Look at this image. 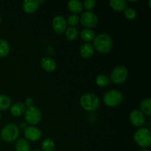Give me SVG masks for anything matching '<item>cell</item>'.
I'll use <instances>...</instances> for the list:
<instances>
[{
	"instance_id": "obj_8",
	"label": "cell",
	"mask_w": 151,
	"mask_h": 151,
	"mask_svg": "<svg viewBox=\"0 0 151 151\" xmlns=\"http://www.w3.org/2000/svg\"><path fill=\"white\" fill-rule=\"evenodd\" d=\"M97 22L98 19L97 16L92 12H85L81 16V23L88 29L95 27Z\"/></svg>"
},
{
	"instance_id": "obj_7",
	"label": "cell",
	"mask_w": 151,
	"mask_h": 151,
	"mask_svg": "<svg viewBox=\"0 0 151 151\" xmlns=\"http://www.w3.org/2000/svg\"><path fill=\"white\" fill-rule=\"evenodd\" d=\"M128 74V69L125 66H116L111 73V80L115 84H122L126 81Z\"/></svg>"
},
{
	"instance_id": "obj_4",
	"label": "cell",
	"mask_w": 151,
	"mask_h": 151,
	"mask_svg": "<svg viewBox=\"0 0 151 151\" xmlns=\"http://www.w3.org/2000/svg\"><path fill=\"white\" fill-rule=\"evenodd\" d=\"M19 136V129L14 123L6 125L1 131V137L6 142H12L17 139Z\"/></svg>"
},
{
	"instance_id": "obj_5",
	"label": "cell",
	"mask_w": 151,
	"mask_h": 151,
	"mask_svg": "<svg viewBox=\"0 0 151 151\" xmlns=\"http://www.w3.org/2000/svg\"><path fill=\"white\" fill-rule=\"evenodd\" d=\"M123 100L122 93L118 90H110L105 94L103 97V101L110 107H116L122 103Z\"/></svg>"
},
{
	"instance_id": "obj_21",
	"label": "cell",
	"mask_w": 151,
	"mask_h": 151,
	"mask_svg": "<svg viewBox=\"0 0 151 151\" xmlns=\"http://www.w3.org/2000/svg\"><path fill=\"white\" fill-rule=\"evenodd\" d=\"M10 46L8 42L4 39H0V58H4L8 55Z\"/></svg>"
},
{
	"instance_id": "obj_13",
	"label": "cell",
	"mask_w": 151,
	"mask_h": 151,
	"mask_svg": "<svg viewBox=\"0 0 151 151\" xmlns=\"http://www.w3.org/2000/svg\"><path fill=\"white\" fill-rule=\"evenodd\" d=\"M24 11L28 14L33 13L38 10L39 3L38 1H33V0H26L23 3Z\"/></svg>"
},
{
	"instance_id": "obj_10",
	"label": "cell",
	"mask_w": 151,
	"mask_h": 151,
	"mask_svg": "<svg viewBox=\"0 0 151 151\" xmlns=\"http://www.w3.org/2000/svg\"><path fill=\"white\" fill-rule=\"evenodd\" d=\"M24 137L27 140L32 142H36L41 138V131L39 128L35 126L27 127L24 130Z\"/></svg>"
},
{
	"instance_id": "obj_30",
	"label": "cell",
	"mask_w": 151,
	"mask_h": 151,
	"mask_svg": "<svg viewBox=\"0 0 151 151\" xmlns=\"http://www.w3.org/2000/svg\"><path fill=\"white\" fill-rule=\"evenodd\" d=\"M27 125L26 122H20V128H22V129L25 130L27 128Z\"/></svg>"
},
{
	"instance_id": "obj_3",
	"label": "cell",
	"mask_w": 151,
	"mask_h": 151,
	"mask_svg": "<svg viewBox=\"0 0 151 151\" xmlns=\"http://www.w3.org/2000/svg\"><path fill=\"white\" fill-rule=\"evenodd\" d=\"M136 143L142 147H148L151 145V133L147 128H141L137 130L134 136Z\"/></svg>"
},
{
	"instance_id": "obj_11",
	"label": "cell",
	"mask_w": 151,
	"mask_h": 151,
	"mask_svg": "<svg viewBox=\"0 0 151 151\" xmlns=\"http://www.w3.org/2000/svg\"><path fill=\"white\" fill-rule=\"evenodd\" d=\"M66 20L62 16H57L53 19L52 20V27L54 29L55 32L58 34H61L65 32L66 29Z\"/></svg>"
},
{
	"instance_id": "obj_25",
	"label": "cell",
	"mask_w": 151,
	"mask_h": 151,
	"mask_svg": "<svg viewBox=\"0 0 151 151\" xmlns=\"http://www.w3.org/2000/svg\"><path fill=\"white\" fill-rule=\"evenodd\" d=\"M41 147L44 151H53L55 149V142L51 139H45L42 142Z\"/></svg>"
},
{
	"instance_id": "obj_31",
	"label": "cell",
	"mask_w": 151,
	"mask_h": 151,
	"mask_svg": "<svg viewBox=\"0 0 151 151\" xmlns=\"http://www.w3.org/2000/svg\"><path fill=\"white\" fill-rule=\"evenodd\" d=\"M150 4H151V0H150V1H149V3H148V5H149V7H150Z\"/></svg>"
},
{
	"instance_id": "obj_27",
	"label": "cell",
	"mask_w": 151,
	"mask_h": 151,
	"mask_svg": "<svg viewBox=\"0 0 151 151\" xmlns=\"http://www.w3.org/2000/svg\"><path fill=\"white\" fill-rule=\"evenodd\" d=\"M80 18L79 16L77 14H72L71 16H69V17L68 18V23L70 26H72V27H75V26H76L78 23H79Z\"/></svg>"
},
{
	"instance_id": "obj_6",
	"label": "cell",
	"mask_w": 151,
	"mask_h": 151,
	"mask_svg": "<svg viewBox=\"0 0 151 151\" xmlns=\"http://www.w3.org/2000/svg\"><path fill=\"white\" fill-rule=\"evenodd\" d=\"M25 120L27 121L28 124L31 125H36L41 122L42 114L41 112L38 108L35 106L27 108L24 112Z\"/></svg>"
},
{
	"instance_id": "obj_28",
	"label": "cell",
	"mask_w": 151,
	"mask_h": 151,
	"mask_svg": "<svg viewBox=\"0 0 151 151\" xmlns=\"http://www.w3.org/2000/svg\"><path fill=\"white\" fill-rule=\"evenodd\" d=\"M96 4V1L94 0H86L84 1V7L86 10H92Z\"/></svg>"
},
{
	"instance_id": "obj_17",
	"label": "cell",
	"mask_w": 151,
	"mask_h": 151,
	"mask_svg": "<svg viewBox=\"0 0 151 151\" xmlns=\"http://www.w3.org/2000/svg\"><path fill=\"white\" fill-rule=\"evenodd\" d=\"M112 9L118 12H122L126 8L127 2L125 0H111L109 1Z\"/></svg>"
},
{
	"instance_id": "obj_24",
	"label": "cell",
	"mask_w": 151,
	"mask_h": 151,
	"mask_svg": "<svg viewBox=\"0 0 151 151\" xmlns=\"http://www.w3.org/2000/svg\"><path fill=\"white\" fill-rule=\"evenodd\" d=\"M96 83L101 87H106L110 84V79L105 75H100L96 78Z\"/></svg>"
},
{
	"instance_id": "obj_16",
	"label": "cell",
	"mask_w": 151,
	"mask_h": 151,
	"mask_svg": "<svg viewBox=\"0 0 151 151\" xmlns=\"http://www.w3.org/2000/svg\"><path fill=\"white\" fill-rule=\"evenodd\" d=\"M25 105L22 103H16L11 106L10 112L14 116H19L25 112Z\"/></svg>"
},
{
	"instance_id": "obj_12",
	"label": "cell",
	"mask_w": 151,
	"mask_h": 151,
	"mask_svg": "<svg viewBox=\"0 0 151 151\" xmlns=\"http://www.w3.org/2000/svg\"><path fill=\"white\" fill-rule=\"evenodd\" d=\"M41 66L43 69L48 72H54L57 67V64L55 60H53L51 58L44 57L41 59Z\"/></svg>"
},
{
	"instance_id": "obj_20",
	"label": "cell",
	"mask_w": 151,
	"mask_h": 151,
	"mask_svg": "<svg viewBox=\"0 0 151 151\" xmlns=\"http://www.w3.org/2000/svg\"><path fill=\"white\" fill-rule=\"evenodd\" d=\"M81 37L83 41L89 42V41L94 40V38H95V34H94V32L92 29L86 28V29H83L81 31Z\"/></svg>"
},
{
	"instance_id": "obj_23",
	"label": "cell",
	"mask_w": 151,
	"mask_h": 151,
	"mask_svg": "<svg viewBox=\"0 0 151 151\" xmlns=\"http://www.w3.org/2000/svg\"><path fill=\"white\" fill-rule=\"evenodd\" d=\"M79 35V32L75 27H69L66 29V37L67 40L72 41L76 39Z\"/></svg>"
},
{
	"instance_id": "obj_2",
	"label": "cell",
	"mask_w": 151,
	"mask_h": 151,
	"mask_svg": "<svg viewBox=\"0 0 151 151\" xmlns=\"http://www.w3.org/2000/svg\"><path fill=\"white\" fill-rule=\"evenodd\" d=\"M80 103L84 110L88 111H93L97 110L100 107V101L96 94L88 93V94H83L81 97Z\"/></svg>"
},
{
	"instance_id": "obj_15",
	"label": "cell",
	"mask_w": 151,
	"mask_h": 151,
	"mask_svg": "<svg viewBox=\"0 0 151 151\" xmlns=\"http://www.w3.org/2000/svg\"><path fill=\"white\" fill-rule=\"evenodd\" d=\"M67 7L69 10H70L73 14H77V13H81L83 10V6L82 3L78 0H71L68 2Z\"/></svg>"
},
{
	"instance_id": "obj_22",
	"label": "cell",
	"mask_w": 151,
	"mask_h": 151,
	"mask_svg": "<svg viewBox=\"0 0 151 151\" xmlns=\"http://www.w3.org/2000/svg\"><path fill=\"white\" fill-rule=\"evenodd\" d=\"M11 106V100L7 95H0V111H4L9 109Z\"/></svg>"
},
{
	"instance_id": "obj_18",
	"label": "cell",
	"mask_w": 151,
	"mask_h": 151,
	"mask_svg": "<svg viewBox=\"0 0 151 151\" xmlns=\"http://www.w3.org/2000/svg\"><path fill=\"white\" fill-rule=\"evenodd\" d=\"M15 147L16 151H29L30 150L29 142L24 138H21L16 141Z\"/></svg>"
},
{
	"instance_id": "obj_26",
	"label": "cell",
	"mask_w": 151,
	"mask_h": 151,
	"mask_svg": "<svg viewBox=\"0 0 151 151\" xmlns=\"http://www.w3.org/2000/svg\"><path fill=\"white\" fill-rule=\"evenodd\" d=\"M124 15L128 20H134L137 17V12L131 7H126L124 10Z\"/></svg>"
},
{
	"instance_id": "obj_33",
	"label": "cell",
	"mask_w": 151,
	"mask_h": 151,
	"mask_svg": "<svg viewBox=\"0 0 151 151\" xmlns=\"http://www.w3.org/2000/svg\"><path fill=\"white\" fill-rule=\"evenodd\" d=\"M32 151H42V150H38V149H37V150H32Z\"/></svg>"
},
{
	"instance_id": "obj_29",
	"label": "cell",
	"mask_w": 151,
	"mask_h": 151,
	"mask_svg": "<svg viewBox=\"0 0 151 151\" xmlns=\"http://www.w3.org/2000/svg\"><path fill=\"white\" fill-rule=\"evenodd\" d=\"M33 100H32L31 97H27V98L25 100V106H27L28 108L29 107H32L33 106Z\"/></svg>"
},
{
	"instance_id": "obj_9",
	"label": "cell",
	"mask_w": 151,
	"mask_h": 151,
	"mask_svg": "<svg viewBox=\"0 0 151 151\" xmlns=\"http://www.w3.org/2000/svg\"><path fill=\"white\" fill-rule=\"evenodd\" d=\"M130 120L131 123L136 127H141L145 122V115L141 111L139 110H134L131 111L130 114Z\"/></svg>"
},
{
	"instance_id": "obj_19",
	"label": "cell",
	"mask_w": 151,
	"mask_h": 151,
	"mask_svg": "<svg viewBox=\"0 0 151 151\" xmlns=\"http://www.w3.org/2000/svg\"><path fill=\"white\" fill-rule=\"evenodd\" d=\"M140 107H141V111L143 114L150 116L151 114V99L145 98L142 100Z\"/></svg>"
},
{
	"instance_id": "obj_35",
	"label": "cell",
	"mask_w": 151,
	"mask_h": 151,
	"mask_svg": "<svg viewBox=\"0 0 151 151\" xmlns=\"http://www.w3.org/2000/svg\"><path fill=\"white\" fill-rule=\"evenodd\" d=\"M1 114H0V120H1Z\"/></svg>"
},
{
	"instance_id": "obj_32",
	"label": "cell",
	"mask_w": 151,
	"mask_h": 151,
	"mask_svg": "<svg viewBox=\"0 0 151 151\" xmlns=\"http://www.w3.org/2000/svg\"><path fill=\"white\" fill-rule=\"evenodd\" d=\"M140 151H150V150H146V149H144V150H140Z\"/></svg>"
},
{
	"instance_id": "obj_1",
	"label": "cell",
	"mask_w": 151,
	"mask_h": 151,
	"mask_svg": "<svg viewBox=\"0 0 151 151\" xmlns=\"http://www.w3.org/2000/svg\"><path fill=\"white\" fill-rule=\"evenodd\" d=\"M94 48L102 54H106L111 50L113 41L110 35L106 33H100L94 38Z\"/></svg>"
},
{
	"instance_id": "obj_14",
	"label": "cell",
	"mask_w": 151,
	"mask_h": 151,
	"mask_svg": "<svg viewBox=\"0 0 151 151\" xmlns=\"http://www.w3.org/2000/svg\"><path fill=\"white\" fill-rule=\"evenodd\" d=\"M94 47L90 43H86V44H83L80 49V53L84 58H88L91 57L94 54Z\"/></svg>"
},
{
	"instance_id": "obj_36",
	"label": "cell",
	"mask_w": 151,
	"mask_h": 151,
	"mask_svg": "<svg viewBox=\"0 0 151 151\" xmlns=\"http://www.w3.org/2000/svg\"><path fill=\"white\" fill-rule=\"evenodd\" d=\"M0 139H1V138H0Z\"/></svg>"
},
{
	"instance_id": "obj_34",
	"label": "cell",
	"mask_w": 151,
	"mask_h": 151,
	"mask_svg": "<svg viewBox=\"0 0 151 151\" xmlns=\"http://www.w3.org/2000/svg\"><path fill=\"white\" fill-rule=\"evenodd\" d=\"M1 16H0V23H1Z\"/></svg>"
}]
</instances>
